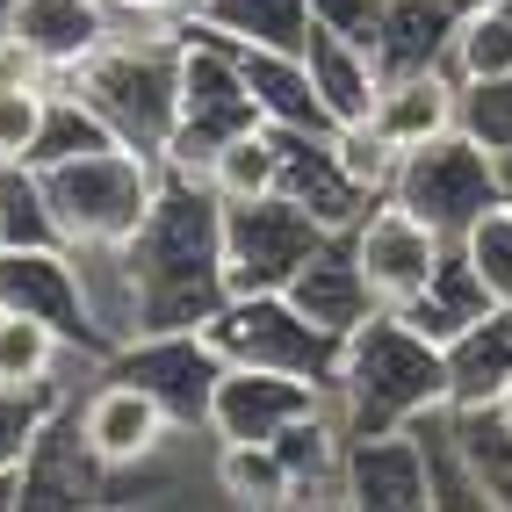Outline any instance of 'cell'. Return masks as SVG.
<instances>
[{"label":"cell","mask_w":512,"mask_h":512,"mask_svg":"<svg viewBox=\"0 0 512 512\" xmlns=\"http://www.w3.org/2000/svg\"><path fill=\"white\" fill-rule=\"evenodd\" d=\"M22 505V476H0V512H15Z\"/></svg>","instance_id":"obj_40"},{"label":"cell","mask_w":512,"mask_h":512,"mask_svg":"<svg viewBox=\"0 0 512 512\" xmlns=\"http://www.w3.org/2000/svg\"><path fill=\"white\" fill-rule=\"evenodd\" d=\"M0 22H8V29L51 65L58 80H65V73H80V65L123 29L109 0H8V8H0Z\"/></svg>","instance_id":"obj_16"},{"label":"cell","mask_w":512,"mask_h":512,"mask_svg":"<svg viewBox=\"0 0 512 512\" xmlns=\"http://www.w3.org/2000/svg\"><path fill=\"white\" fill-rule=\"evenodd\" d=\"M22 505L29 512H44V505H109V462L87 448L73 397L51 404L37 440H29V455H22Z\"/></svg>","instance_id":"obj_14"},{"label":"cell","mask_w":512,"mask_h":512,"mask_svg":"<svg viewBox=\"0 0 512 512\" xmlns=\"http://www.w3.org/2000/svg\"><path fill=\"white\" fill-rule=\"evenodd\" d=\"M325 224L275 195H253V202H224V296H253V289H289V275L325 246Z\"/></svg>","instance_id":"obj_8"},{"label":"cell","mask_w":512,"mask_h":512,"mask_svg":"<svg viewBox=\"0 0 512 512\" xmlns=\"http://www.w3.org/2000/svg\"><path fill=\"white\" fill-rule=\"evenodd\" d=\"M0 311L44 318L73 354L101 361L109 347L87 325V296H80V260L73 246H0Z\"/></svg>","instance_id":"obj_11"},{"label":"cell","mask_w":512,"mask_h":512,"mask_svg":"<svg viewBox=\"0 0 512 512\" xmlns=\"http://www.w3.org/2000/svg\"><path fill=\"white\" fill-rule=\"evenodd\" d=\"M455 253L469 260V275L484 282L491 303H512V202H505V195H498L491 210L455 238Z\"/></svg>","instance_id":"obj_33"},{"label":"cell","mask_w":512,"mask_h":512,"mask_svg":"<svg viewBox=\"0 0 512 512\" xmlns=\"http://www.w3.org/2000/svg\"><path fill=\"white\" fill-rule=\"evenodd\" d=\"M73 404H80V433H87V448L109 462V476H116V469H138V462H152V455H166V448H174V440L188 433L152 390L123 383V375H101V368H94V390L73 397Z\"/></svg>","instance_id":"obj_13"},{"label":"cell","mask_w":512,"mask_h":512,"mask_svg":"<svg viewBox=\"0 0 512 512\" xmlns=\"http://www.w3.org/2000/svg\"><path fill=\"white\" fill-rule=\"evenodd\" d=\"M87 109L109 123L116 145H138V152H166L174 138V116H181V22L174 29H116L80 73H65Z\"/></svg>","instance_id":"obj_3"},{"label":"cell","mask_w":512,"mask_h":512,"mask_svg":"<svg viewBox=\"0 0 512 512\" xmlns=\"http://www.w3.org/2000/svg\"><path fill=\"white\" fill-rule=\"evenodd\" d=\"M289 303H296L318 332H332V339H347L361 318H375V296H368V282H361V260H354V246H347V231H332L325 246L289 275Z\"/></svg>","instance_id":"obj_19"},{"label":"cell","mask_w":512,"mask_h":512,"mask_svg":"<svg viewBox=\"0 0 512 512\" xmlns=\"http://www.w3.org/2000/svg\"><path fill=\"white\" fill-rule=\"evenodd\" d=\"M332 159H339V174H347L368 202H383L404 152L383 145V130H375V123H332Z\"/></svg>","instance_id":"obj_34"},{"label":"cell","mask_w":512,"mask_h":512,"mask_svg":"<svg viewBox=\"0 0 512 512\" xmlns=\"http://www.w3.org/2000/svg\"><path fill=\"white\" fill-rule=\"evenodd\" d=\"M390 195L412 217H426L440 238H462L498 202V152L476 138V130L455 123V130H440V138H426V145H412L397 159Z\"/></svg>","instance_id":"obj_6"},{"label":"cell","mask_w":512,"mask_h":512,"mask_svg":"<svg viewBox=\"0 0 512 512\" xmlns=\"http://www.w3.org/2000/svg\"><path fill=\"white\" fill-rule=\"evenodd\" d=\"M231 58H238V73H246V94H253L260 123H275V130H332L325 101L311 87V58H303V51L231 44Z\"/></svg>","instance_id":"obj_20"},{"label":"cell","mask_w":512,"mask_h":512,"mask_svg":"<svg viewBox=\"0 0 512 512\" xmlns=\"http://www.w3.org/2000/svg\"><path fill=\"white\" fill-rule=\"evenodd\" d=\"M260 109L246 94V73H238V58L224 37L210 29L181 22V116H174V138H166L159 166H174V174H202V166L217 159L224 138L238 130H253Z\"/></svg>","instance_id":"obj_5"},{"label":"cell","mask_w":512,"mask_h":512,"mask_svg":"<svg viewBox=\"0 0 512 512\" xmlns=\"http://www.w3.org/2000/svg\"><path fill=\"white\" fill-rule=\"evenodd\" d=\"M0 246H65L51 188H44V166H29V159L0 166Z\"/></svg>","instance_id":"obj_31"},{"label":"cell","mask_w":512,"mask_h":512,"mask_svg":"<svg viewBox=\"0 0 512 512\" xmlns=\"http://www.w3.org/2000/svg\"><path fill=\"white\" fill-rule=\"evenodd\" d=\"M347 505L354 512H426L433 469L412 426L390 433H347Z\"/></svg>","instance_id":"obj_15"},{"label":"cell","mask_w":512,"mask_h":512,"mask_svg":"<svg viewBox=\"0 0 512 512\" xmlns=\"http://www.w3.org/2000/svg\"><path fill=\"white\" fill-rule=\"evenodd\" d=\"M498 195L512 202V152H498Z\"/></svg>","instance_id":"obj_41"},{"label":"cell","mask_w":512,"mask_h":512,"mask_svg":"<svg viewBox=\"0 0 512 512\" xmlns=\"http://www.w3.org/2000/svg\"><path fill=\"white\" fill-rule=\"evenodd\" d=\"M267 130H275V123H267ZM275 145H282V195L303 202L325 231H354L361 210H368V195L339 174L332 130H275Z\"/></svg>","instance_id":"obj_18"},{"label":"cell","mask_w":512,"mask_h":512,"mask_svg":"<svg viewBox=\"0 0 512 512\" xmlns=\"http://www.w3.org/2000/svg\"><path fill=\"white\" fill-rule=\"evenodd\" d=\"M462 8L455 0H383V37H375V65L404 73V65H448Z\"/></svg>","instance_id":"obj_28"},{"label":"cell","mask_w":512,"mask_h":512,"mask_svg":"<svg viewBox=\"0 0 512 512\" xmlns=\"http://www.w3.org/2000/svg\"><path fill=\"white\" fill-rule=\"evenodd\" d=\"M80 260V296H87V325L101 347H123V339L145 332V282L138 267H130V246H73ZM101 354V361H109Z\"/></svg>","instance_id":"obj_21"},{"label":"cell","mask_w":512,"mask_h":512,"mask_svg":"<svg viewBox=\"0 0 512 512\" xmlns=\"http://www.w3.org/2000/svg\"><path fill=\"white\" fill-rule=\"evenodd\" d=\"M101 375H123V383L152 390L188 433H202V419H210V390L224 375V354L210 347L202 325H188V332H138V339H123V347L101 361Z\"/></svg>","instance_id":"obj_9"},{"label":"cell","mask_w":512,"mask_h":512,"mask_svg":"<svg viewBox=\"0 0 512 512\" xmlns=\"http://www.w3.org/2000/svg\"><path fill=\"white\" fill-rule=\"evenodd\" d=\"M462 130H476L491 152H512V73L462 87Z\"/></svg>","instance_id":"obj_37"},{"label":"cell","mask_w":512,"mask_h":512,"mask_svg":"<svg viewBox=\"0 0 512 512\" xmlns=\"http://www.w3.org/2000/svg\"><path fill=\"white\" fill-rule=\"evenodd\" d=\"M368 123L383 130V145L412 152V145H426V138H440V130L462 123V80L448 73V65H404V73H383Z\"/></svg>","instance_id":"obj_17"},{"label":"cell","mask_w":512,"mask_h":512,"mask_svg":"<svg viewBox=\"0 0 512 512\" xmlns=\"http://www.w3.org/2000/svg\"><path fill=\"white\" fill-rule=\"evenodd\" d=\"M188 22L224 44H275V51H303L318 29L311 0H188Z\"/></svg>","instance_id":"obj_23"},{"label":"cell","mask_w":512,"mask_h":512,"mask_svg":"<svg viewBox=\"0 0 512 512\" xmlns=\"http://www.w3.org/2000/svg\"><path fill=\"white\" fill-rule=\"evenodd\" d=\"M303 58H311V87H318V101H325V116H332V123H368L375 87H383L375 51L354 44V37H332V29H311Z\"/></svg>","instance_id":"obj_22"},{"label":"cell","mask_w":512,"mask_h":512,"mask_svg":"<svg viewBox=\"0 0 512 512\" xmlns=\"http://www.w3.org/2000/svg\"><path fill=\"white\" fill-rule=\"evenodd\" d=\"M347 246L361 260V282L375 296V311H404V303L426 289V275L440 267V253H448L455 238H440L426 217L404 210L397 195H383V202H368V210H361V224L347 231Z\"/></svg>","instance_id":"obj_10"},{"label":"cell","mask_w":512,"mask_h":512,"mask_svg":"<svg viewBox=\"0 0 512 512\" xmlns=\"http://www.w3.org/2000/svg\"><path fill=\"white\" fill-rule=\"evenodd\" d=\"M65 397H37V390H0V476H22V455H29V440H37L44 412Z\"/></svg>","instance_id":"obj_36"},{"label":"cell","mask_w":512,"mask_h":512,"mask_svg":"<svg viewBox=\"0 0 512 512\" xmlns=\"http://www.w3.org/2000/svg\"><path fill=\"white\" fill-rule=\"evenodd\" d=\"M130 267L145 282V332L210 325L224 303V195L166 166L152 217L130 238Z\"/></svg>","instance_id":"obj_1"},{"label":"cell","mask_w":512,"mask_h":512,"mask_svg":"<svg viewBox=\"0 0 512 512\" xmlns=\"http://www.w3.org/2000/svg\"><path fill=\"white\" fill-rule=\"evenodd\" d=\"M325 404L347 433L412 426L419 412L448 404V347H433L397 311H375L339 339V368L325 383Z\"/></svg>","instance_id":"obj_2"},{"label":"cell","mask_w":512,"mask_h":512,"mask_svg":"<svg viewBox=\"0 0 512 512\" xmlns=\"http://www.w3.org/2000/svg\"><path fill=\"white\" fill-rule=\"evenodd\" d=\"M311 22L375 51V37H383V0H311Z\"/></svg>","instance_id":"obj_38"},{"label":"cell","mask_w":512,"mask_h":512,"mask_svg":"<svg viewBox=\"0 0 512 512\" xmlns=\"http://www.w3.org/2000/svg\"><path fill=\"white\" fill-rule=\"evenodd\" d=\"M512 383V303H491L462 339H448V404H491Z\"/></svg>","instance_id":"obj_25"},{"label":"cell","mask_w":512,"mask_h":512,"mask_svg":"<svg viewBox=\"0 0 512 512\" xmlns=\"http://www.w3.org/2000/svg\"><path fill=\"white\" fill-rule=\"evenodd\" d=\"M202 332H210V347L224 361H246V368H289V375H311V383H332V368H339V339L303 318L289 289L224 296Z\"/></svg>","instance_id":"obj_7"},{"label":"cell","mask_w":512,"mask_h":512,"mask_svg":"<svg viewBox=\"0 0 512 512\" xmlns=\"http://www.w3.org/2000/svg\"><path fill=\"white\" fill-rule=\"evenodd\" d=\"M210 484L238 512H289L296 476H289L275 440H217L210 448Z\"/></svg>","instance_id":"obj_24"},{"label":"cell","mask_w":512,"mask_h":512,"mask_svg":"<svg viewBox=\"0 0 512 512\" xmlns=\"http://www.w3.org/2000/svg\"><path fill=\"white\" fill-rule=\"evenodd\" d=\"M491 311V296H484V282H476L469 275V260L448 246V253H440V267H433V275H426V289L412 296V303H404V325H412V332H426L433 339V347H448V339H462L476 318H484Z\"/></svg>","instance_id":"obj_26"},{"label":"cell","mask_w":512,"mask_h":512,"mask_svg":"<svg viewBox=\"0 0 512 512\" xmlns=\"http://www.w3.org/2000/svg\"><path fill=\"white\" fill-rule=\"evenodd\" d=\"M0 87H58V73L15 37L8 22H0Z\"/></svg>","instance_id":"obj_39"},{"label":"cell","mask_w":512,"mask_h":512,"mask_svg":"<svg viewBox=\"0 0 512 512\" xmlns=\"http://www.w3.org/2000/svg\"><path fill=\"white\" fill-rule=\"evenodd\" d=\"M448 426L484 505H512V426L498 419V404H448Z\"/></svg>","instance_id":"obj_29"},{"label":"cell","mask_w":512,"mask_h":512,"mask_svg":"<svg viewBox=\"0 0 512 512\" xmlns=\"http://www.w3.org/2000/svg\"><path fill=\"white\" fill-rule=\"evenodd\" d=\"M491 404H498V419H505V426H512V383H505V390H498V397H491Z\"/></svg>","instance_id":"obj_42"},{"label":"cell","mask_w":512,"mask_h":512,"mask_svg":"<svg viewBox=\"0 0 512 512\" xmlns=\"http://www.w3.org/2000/svg\"><path fill=\"white\" fill-rule=\"evenodd\" d=\"M73 361H87V354H73L65 339L44 325V318H22V311H0V390H37V397H73L58 383Z\"/></svg>","instance_id":"obj_27"},{"label":"cell","mask_w":512,"mask_h":512,"mask_svg":"<svg viewBox=\"0 0 512 512\" xmlns=\"http://www.w3.org/2000/svg\"><path fill=\"white\" fill-rule=\"evenodd\" d=\"M448 73L462 87H484V80L512 73V22L491 8V0H484V8H462L455 37H448Z\"/></svg>","instance_id":"obj_32"},{"label":"cell","mask_w":512,"mask_h":512,"mask_svg":"<svg viewBox=\"0 0 512 512\" xmlns=\"http://www.w3.org/2000/svg\"><path fill=\"white\" fill-rule=\"evenodd\" d=\"M159 181H166V166L138 145H94V152L44 166L65 246H130L159 202Z\"/></svg>","instance_id":"obj_4"},{"label":"cell","mask_w":512,"mask_h":512,"mask_svg":"<svg viewBox=\"0 0 512 512\" xmlns=\"http://www.w3.org/2000/svg\"><path fill=\"white\" fill-rule=\"evenodd\" d=\"M202 181H210L224 202L275 195V188H282V145H275V130L253 123V130H238V138H224V145H217V159L202 166Z\"/></svg>","instance_id":"obj_30"},{"label":"cell","mask_w":512,"mask_h":512,"mask_svg":"<svg viewBox=\"0 0 512 512\" xmlns=\"http://www.w3.org/2000/svg\"><path fill=\"white\" fill-rule=\"evenodd\" d=\"M491 8H498V15H505V22H512V0H491Z\"/></svg>","instance_id":"obj_43"},{"label":"cell","mask_w":512,"mask_h":512,"mask_svg":"<svg viewBox=\"0 0 512 512\" xmlns=\"http://www.w3.org/2000/svg\"><path fill=\"white\" fill-rule=\"evenodd\" d=\"M318 404H325V383H311V375L224 361L202 433L210 440H282V426H296L303 412H318Z\"/></svg>","instance_id":"obj_12"},{"label":"cell","mask_w":512,"mask_h":512,"mask_svg":"<svg viewBox=\"0 0 512 512\" xmlns=\"http://www.w3.org/2000/svg\"><path fill=\"white\" fill-rule=\"evenodd\" d=\"M51 94L58 87H0V166H8V159H37Z\"/></svg>","instance_id":"obj_35"}]
</instances>
